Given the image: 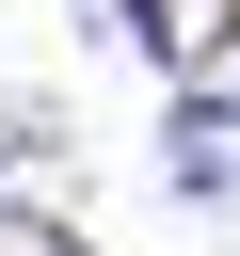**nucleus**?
<instances>
[{"label": "nucleus", "instance_id": "f257e3e1", "mask_svg": "<svg viewBox=\"0 0 240 256\" xmlns=\"http://www.w3.org/2000/svg\"><path fill=\"white\" fill-rule=\"evenodd\" d=\"M160 176H176L192 208H208V192H240V96H208V80H192V96H176V128H160Z\"/></svg>", "mask_w": 240, "mask_h": 256}, {"label": "nucleus", "instance_id": "f03ea898", "mask_svg": "<svg viewBox=\"0 0 240 256\" xmlns=\"http://www.w3.org/2000/svg\"><path fill=\"white\" fill-rule=\"evenodd\" d=\"M64 256H80V240H64Z\"/></svg>", "mask_w": 240, "mask_h": 256}]
</instances>
